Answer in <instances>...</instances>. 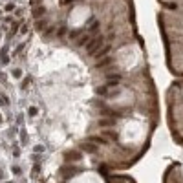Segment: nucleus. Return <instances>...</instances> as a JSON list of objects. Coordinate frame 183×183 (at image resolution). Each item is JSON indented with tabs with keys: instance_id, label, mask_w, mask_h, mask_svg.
<instances>
[{
	"instance_id": "obj_20",
	"label": "nucleus",
	"mask_w": 183,
	"mask_h": 183,
	"mask_svg": "<svg viewBox=\"0 0 183 183\" xmlns=\"http://www.w3.org/2000/svg\"><path fill=\"white\" fill-rule=\"evenodd\" d=\"M37 114H39V110H37V106H29V116H31V117H35V116H37Z\"/></svg>"
},
{
	"instance_id": "obj_5",
	"label": "nucleus",
	"mask_w": 183,
	"mask_h": 183,
	"mask_svg": "<svg viewBox=\"0 0 183 183\" xmlns=\"http://www.w3.org/2000/svg\"><path fill=\"white\" fill-rule=\"evenodd\" d=\"M79 159H83V154H79V152L70 150L64 154V161H79Z\"/></svg>"
},
{
	"instance_id": "obj_19",
	"label": "nucleus",
	"mask_w": 183,
	"mask_h": 183,
	"mask_svg": "<svg viewBox=\"0 0 183 183\" xmlns=\"http://www.w3.org/2000/svg\"><path fill=\"white\" fill-rule=\"evenodd\" d=\"M11 172L15 174V176H18V174L22 172V170H20V167H18V165H13V167H11Z\"/></svg>"
},
{
	"instance_id": "obj_12",
	"label": "nucleus",
	"mask_w": 183,
	"mask_h": 183,
	"mask_svg": "<svg viewBox=\"0 0 183 183\" xmlns=\"http://www.w3.org/2000/svg\"><path fill=\"white\" fill-rule=\"evenodd\" d=\"M103 134L106 135V137H110L112 141H116V139H117V132H116V130H104Z\"/></svg>"
},
{
	"instance_id": "obj_18",
	"label": "nucleus",
	"mask_w": 183,
	"mask_h": 183,
	"mask_svg": "<svg viewBox=\"0 0 183 183\" xmlns=\"http://www.w3.org/2000/svg\"><path fill=\"white\" fill-rule=\"evenodd\" d=\"M33 152H35V154H42V152H44V147H42V145H35Z\"/></svg>"
},
{
	"instance_id": "obj_6",
	"label": "nucleus",
	"mask_w": 183,
	"mask_h": 183,
	"mask_svg": "<svg viewBox=\"0 0 183 183\" xmlns=\"http://www.w3.org/2000/svg\"><path fill=\"white\" fill-rule=\"evenodd\" d=\"M44 13H46V9L42 8V6H35V8H33V18L40 20V18L44 17Z\"/></svg>"
},
{
	"instance_id": "obj_4",
	"label": "nucleus",
	"mask_w": 183,
	"mask_h": 183,
	"mask_svg": "<svg viewBox=\"0 0 183 183\" xmlns=\"http://www.w3.org/2000/svg\"><path fill=\"white\" fill-rule=\"evenodd\" d=\"M97 125H99L101 128H106V126H114V125H116V119H114V117H101V119L97 121Z\"/></svg>"
},
{
	"instance_id": "obj_3",
	"label": "nucleus",
	"mask_w": 183,
	"mask_h": 183,
	"mask_svg": "<svg viewBox=\"0 0 183 183\" xmlns=\"http://www.w3.org/2000/svg\"><path fill=\"white\" fill-rule=\"evenodd\" d=\"M110 51H112V44H106L104 48H101L97 53H93V59H103V57H106Z\"/></svg>"
},
{
	"instance_id": "obj_17",
	"label": "nucleus",
	"mask_w": 183,
	"mask_h": 183,
	"mask_svg": "<svg viewBox=\"0 0 183 183\" xmlns=\"http://www.w3.org/2000/svg\"><path fill=\"white\" fill-rule=\"evenodd\" d=\"M4 11H8V13L15 11V4H13V2H8V4H6V8H4Z\"/></svg>"
},
{
	"instance_id": "obj_1",
	"label": "nucleus",
	"mask_w": 183,
	"mask_h": 183,
	"mask_svg": "<svg viewBox=\"0 0 183 183\" xmlns=\"http://www.w3.org/2000/svg\"><path fill=\"white\" fill-rule=\"evenodd\" d=\"M103 42H104V37H103V35H95V37H92V40L86 44L88 53H90V55L97 53V51L101 50V46H103Z\"/></svg>"
},
{
	"instance_id": "obj_24",
	"label": "nucleus",
	"mask_w": 183,
	"mask_h": 183,
	"mask_svg": "<svg viewBox=\"0 0 183 183\" xmlns=\"http://www.w3.org/2000/svg\"><path fill=\"white\" fill-rule=\"evenodd\" d=\"M6 183H15V181H6Z\"/></svg>"
},
{
	"instance_id": "obj_8",
	"label": "nucleus",
	"mask_w": 183,
	"mask_h": 183,
	"mask_svg": "<svg viewBox=\"0 0 183 183\" xmlns=\"http://www.w3.org/2000/svg\"><path fill=\"white\" fill-rule=\"evenodd\" d=\"M75 170H77V167H64L62 170H60V176H62V178H68V176H72Z\"/></svg>"
},
{
	"instance_id": "obj_22",
	"label": "nucleus",
	"mask_w": 183,
	"mask_h": 183,
	"mask_svg": "<svg viewBox=\"0 0 183 183\" xmlns=\"http://www.w3.org/2000/svg\"><path fill=\"white\" fill-rule=\"evenodd\" d=\"M13 75H15L17 79H20V75H22V72H20V70H13Z\"/></svg>"
},
{
	"instance_id": "obj_7",
	"label": "nucleus",
	"mask_w": 183,
	"mask_h": 183,
	"mask_svg": "<svg viewBox=\"0 0 183 183\" xmlns=\"http://www.w3.org/2000/svg\"><path fill=\"white\" fill-rule=\"evenodd\" d=\"M99 29H101V22H99V20H93V22L90 24V29H88V33H90V35L93 37Z\"/></svg>"
},
{
	"instance_id": "obj_2",
	"label": "nucleus",
	"mask_w": 183,
	"mask_h": 183,
	"mask_svg": "<svg viewBox=\"0 0 183 183\" xmlns=\"http://www.w3.org/2000/svg\"><path fill=\"white\" fill-rule=\"evenodd\" d=\"M79 148L83 152H88V154H97V145L95 143H90V141H84V143H81Z\"/></svg>"
},
{
	"instance_id": "obj_21",
	"label": "nucleus",
	"mask_w": 183,
	"mask_h": 183,
	"mask_svg": "<svg viewBox=\"0 0 183 183\" xmlns=\"http://www.w3.org/2000/svg\"><path fill=\"white\" fill-rule=\"evenodd\" d=\"M53 31H55V28H53V26H51V28H48V29H46V31H44V35H46V37H48V35H51V33H53Z\"/></svg>"
},
{
	"instance_id": "obj_10",
	"label": "nucleus",
	"mask_w": 183,
	"mask_h": 183,
	"mask_svg": "<svg viewBox=\"0 0 183 183\" xmlns=\"http://www.w3.org/2000/svg\"><path fill=\"white\" fill-rule=\"evenodd\" d=\"M90 40H92V35H90V33H86V35H83V37L77 40V44H79V46H86Z\"/></svg>"
},
{
	"instance_id": "obj_9",
	"label": "nucleus",
	"mask_w": 183,
	"mask_h": 183,
	"mask_svg": "<svg viewBox=\"0 0 183 183\" xmlns=\"http://www.w3.org/2000/svg\"><path fill=\"white\" fill-rule=\"evenodd\" d=\"M88 141H92V143H95V145H106L108 143L106 139L99 137V135H92V137H88Z\"/></svg>"
},
{
	"instance_id": "obj_25",
	"label": "nucleus",
	"mask_w": 183,
	"mask_h": 183,
	"mask_svg": "<svg viewBox=\"0 0 183 183\" xmlns=\"http://www.w3.org/2000/svg\"><path fill=\"white\" fill-rule=\"evenodd\" d=\"M0 178H2V170H0Z\"/></svg>"
},
{
	"instance_id": "obj_23",
	"label": "nucleus",
	"mask_w": 183,
	"mask_h": 183,
	"mask_svg": "<svg viewBox=\"0 0 183 183\" xmlns=\"http://www.w3.org/2000/svg\"><path fill=\"white\" fill-rule=\"evenodd\" d=\"M4 81H6V75H4V73H0V83H4Z\"/></svg>"
},
{
	"instance_id": "obj_16",
	"label": "nucleus",
	"mask_w": 183,
	"mask_h": 183,
	"mask_svg": "<svg viewBox=\"0 0 183 183\" xmlns=\"http://www.w3.org/2000/svg\"><path fill=\"white\" fill-rule=\"evenodd\" d=\"M95 93H97V95H104V93H108V88H106V84H104V86H101V88H97V90H95Z\"/></svg>"
},
{
	"instance_id": "obj_13",
	"label": "nucleus",
	"mask_w": 183,
	"mask_h": 183,
	"mask_svg": "<svg viewBox=\"0 0 183 183\" xmlns=\"http://www.w3.org/2000/svg\"><path fill=\"white\" fill-rule=\"evenodd\" d=\"M28 31H29V24H28V22H24L22 26H20V35H26Z\"/></svg>"
},
{
	"instance_id": "obj_14",
	"label": "nucleus",
	"mask_w": 183,
	"mask_h": 183,
	"mask_svg": "<svg viewBox=\"0 0 183 183\" xmlns=\"http://www.w3.org/2000/svg\"><path fill=\"white\" fill-rule=\"evenodd\" d=\"M8 104H9V99L4 93H0V106H8Z\"/></svg>"
},
{
	"instance_id": "obj_11",
	"label": "nucleus",
	"mask_w": 183,
	"mask_h": 183,
	"mask_svg": "<svg viewBox=\"0 0 183 183\" xmlns=\"http://www.w3.org/2000/svg\"><path fill=\"white\" fill-rule=\"evenodd\" d=\"M112 62H114V59H112L110 55H108L106 59H103V60H101V62H99V64H97L95 68H97V70H99V68H103V66H106V64H112Z\"/></svg>"
},
{
	"instance_id": "obj_15",
	"label": "nucleus",
	"mask_w": 183,
	"mask_h": 183,
	"mask_svg": "<svg viewBox=\"0 0 183 183\" xmlns=\"http://www.w3.org/2000/svg\"><path fill=\"white\" fill-rule=\"evenodd\" d=\"M121 84V81H108L106 83V88L110 90V88H116V86H119Z\"/></svg>"
}]
</instances>
